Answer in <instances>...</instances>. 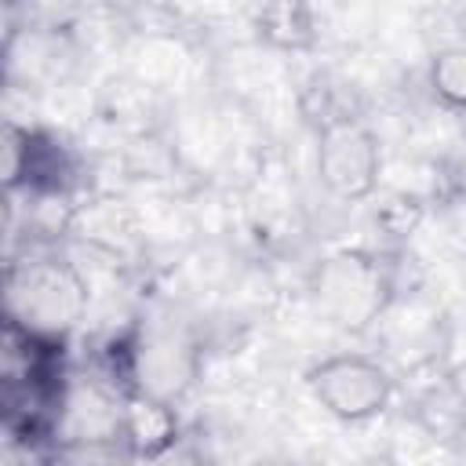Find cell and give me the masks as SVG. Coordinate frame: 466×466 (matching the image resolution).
<instances>
[{
  "label": "cell",
  "mask_w": 466,
  "mask_h": 466,
  "mask_svg": "<svg viewBox=\"0 0 466 466\" xmlns=\"http://www.w3.org/2000/svg\"><path fill=\"white\" fill-rule=\"evenodd\" d=\"M258 36H266L273 47L302 51L313 44V11L302 4H269L258 11Z\"/></svg>",
  "instance_id": "cell-5"
},
{
  "label": "cell",
  "mask_w": 466,
  "mask_h": 466,
  "mask_svg": "<svg viewBox=\"0 0 466 466\" xmlns=\"http://www.w3.org/2000/svg\"><path fill=\"white\" fill-rule=\"evenodd\" d=\"M309 295L328 324L342 331H368L393 306V277L382 258L368 251H335L313 269Z\"/></svg>",
  "instance_id": "cell-1"
},
{
  "label": "cell",
  "mask_w": 466,
  "mask_h": 466,
  "mask_svg": "<svg viewBox=\"0 0 466 466\" xmlns=\"http://www.w3.org/2000/svg\"><path fill=\"white\" fill-rule=\"evenodd\" d=\"M87 309V284L69 262L29 258L7 269V324L40 335L62 339Z\"/></svg>",
  "instance_id": "cell-2"
},
{
  "label": "cell",
  "mask_w": 466,
  "mask_h": 466,
  "mask_svg": "<svg viewBox=\"0 0 466 466\" xmlns=\"http://www.w3.org/2000/svg\"><path fill=\"white\" fill-rule=\"evenodd\" d=\"M306 390L313 400L339 422H371L379 419L393 397H397V379L390 368L371 357V353H331L320 357L317 364L306 368Z\"/></svg>",
  "instance_id": "cell-3"
},
{
  "label": "cell",
  "mask_w": 466,
  "mask_h": 466,
  "mask_svg": "<svg viewBox=\"0 0 466 466\" xmlns=\"http://www.w3.org/2000/svg\"><path fill=\"white\" fill-rule=\"evenodd\" d=\"M142 466H200L186 448H178V444H171L167 451H160V455H149V459H142Z\"/></svg>",
  "instance_id": "cell-7"
},
{
  "label": "cell",
  "mask_w": 466,
  "mask_h": 466,
  "mask_svg": "<svg viewBox=\"0 0 466 466\" xmlns=\"http://www.w3.org/2000/svg\"><path fill=\"white\" fill-rule=\"evenodd\" d=\"M430 87L448 109L466 113V44H448L430 58Z\"/></svg>",
  "instance_id": "cell-6"
},
{
  "label": "cell",
  "mask_w": 466,
  "mask_h": 466,
  "mask_svg": "<svg viewBox=\"0 0 466 466\" xmlns=\"http://www.w3.org/2000/svg\"><path fill=\"white\" fill-rule=\"evenodd\" d=\"M382 149L375 131L346 113L324 116L317 127V178L320 186L346 204L368 200L379 189Z\"/></svg>",
  "instance_id": "cell-4"
}]
</instances>
